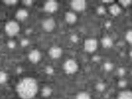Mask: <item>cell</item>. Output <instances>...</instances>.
<instances>
[{"instance_id": "cell-5", "label": "cell", "mask_w": 132, "mask_h": 99, "mask_svg": "<svg viewBox=\"0 0 132 99\" xmlns=\"http://www.w3.org/2000/svg\"><path fill=\"white\" fill-rule=\"evenodd\" d=\"M56 26V23L52 18H48L45 20L42 23L44 30L46 31L51 32L54 29Z\"/></svg>"}, {"instance_id": "cell-28", "label": "cell", "mask_w": 132, "mask_h": 99, "mask_svg": "<svg viewBox=\"0 0 132 99\" xmlns=\"http://www.w3.org/2000/svg\"><path fill=\"white\" fill-rule=\"evenodd\" d=\"M126 81H125L124 80H121L120 81H119V86L120 87H125L126 86Z\"/></svg>"}, {"instance_id": "cell-3", "label": "cell", "mask_w": 132, "mask_h": 99, "mask_svg": "<svg viewBox=\"0 0 132 99\" xmlns=\"http://www.w3.org/2000/svg\"><path fill=\"white\" fill-rule=\"evenodd\" d=\"M78 66L75 60L70 59L67 60L63 65V69L66 74H74L78 70Z\"/></svg>"}, {"instance_id": "cell-30", "label": "cell", "mask_w": 132, "mask_h": 99, "mask_svg": "<svg viewBox=\"0 0 132 99\" xmlns=\"http://www.w3.org/2000/svg\"><path fill=\"white\" fill-rule=\"evenodd\" d=\"M71 40L73 42H76L77 41H78V37H77L76 35H72V36H71Z\"/></svg>"}, {"instance_id": "cell-31", "label": "cell", "mask_w": 132, "mask_h": 99, "mask_svg": "<svg viewBox=\"0 0 132 99\" xmlns=\"http://www.w3.org/2000/svg\"><path fill=\"white\" fill-rule=\"evenodd\" d=\"M114 2L113 1H109V0H107V1L104 0V1H103V2H104V3H111V2Z\"/></svg>"}, {"instance_id": "cell-26", "label": "cell", "mask_w": 132, "mask_h": 99, "mask_svg": "<svg viewBox=\"0 0 132 99\" xmlns=\"http://www.w3.org/2000/svg\"><path fill=\"white\" fill-rule=\"evenodd\" d=\"M33 1H31V0H25V1H23V3L25 5H26L27 6H30L31 5L33 4Z\"/></svg>"}, {"instance_id": "cell-2", "label": "cell", "mask_w": 132, "mask_h": 99, "mask_svg": "<svg viewBox=\"0 0 132 99\" xmlns=\"http://www.w3.org/2000/svg\"><path fill=\"white\" fill-rule=\"evenodd\" d=\"M5 31L7 35L10 37L16 36L20 30V26L17 22L14 20L9 21L5 27Z\"/></svg>"}, {"instance_id": "cell-12", "label": "cell", "mask_w": 132, "mask_h": 99, "mask_svg": "<svg viewBox=\"0 0 132 99\" xmlns=\"http://www.w3.org/2000/svg\"><path fill=\"white\" fill-rule=\"evenodd\" d=\"M117 99H132V93L130 91H124L120 93Z\"/></svg>"}, {"instance_id": "cell-17", "label": "cell", "mask_w": 132, "mask_h": 99, "mask_svg": "<svg viewBox=\"0 0 132 99\" xmlns=\"http://www.w3.org/2000/svg\"><path fill=\"white\" fill-rule=\"evenodd\" d=\"M76 99H91V98L89 93L86 92H81L77 96Z\"/></svg>"}, {"instance_id": "cell-16", "label": "cell", "mask_w": 132, "mask_h": 99, "mask_svg": "<svg viewBox=\"0 0 132 99\" xmlns=\"http://www.w3.org/2000/svg\"><path fill=\"white\" fill-rule=\"evenodd\" d=\"M52 93V89L48 87L44 88L42 90V95L44 97H48L51 95Z\"/></svg>"}, {"instance_id": "cell-9", "label": "cell", "mask_w": 132, "mask_h": 99, "mask_svg": "<svg viewBox=\"0 0 132 99\" xmlns=\"http://www.w3.org/2000/svg\"><path fill=\"white\" fill-rule=\"evenodd\" d=\"M48 54L52 58L57 59L61 57L62 50L59 47L53 46L50 48Z\"/></svg>"}, {"instance_id": "cell-19", "label": "cell", "mask_w": 132, "mask_h": 99, "mask_svg": "<svg viewBox=\"0 0 132 99\" xmlns=\"http://www.w3.org/2000/svg\"><path fill=\"white\" fill-rule=\"evenodd\" d=\"M104 68L106 71H110L112 70L113 65L110 63H106L104 65Z\"/></svg>"}, {"instance_id": "cell-29", "label": "cell", "mask_w": 132, "mask_h": 99, "mask_svg": "<svg viewBox=\"0 0 132 99\" xmlns=\"http://www.w3.org/2000/svg\"><path fill=\"white\" fill-rule=\"evenodd\" d=\"M118 72H119V75H120L121 76H122L125 74V71L124 69L122 68L119 69Z\"/></svg>"}, {"instance_id": "cell-10", "label": "cell", "mask_w": 132, "mask_h": 99, "mask_svg": "<svg viewBox=\"0 0 132 99\" xmlns=\"http://www.w3.org/2000/svg\"><path fill=\"white\" fill-rule=\"evenodd\" d=\"M28 12L26 9H20L17 11L15 14V17L19 21H23L28 17Z\"/></svg>"}, {"instance_id": "cell-20", "label": "cell", "mask_w": 132, "mask_h": 99, "mask_svg": "<svg viewBox=\"0 0 132 99\" xmlns=\"http://www.w3.org/2000/svg\"><path fill=\"white\" fill-rule=\"evenodd\" d=\"M18 1L16 0H6L4 1V3L8 5H14L16 4Z\"/></svg>"}, {"instance_id": "cell-1", "label": "cell", "mask_w": 132, "mask_h": 99, "mask_svg": "<svg viewBox=\"0 0 132 99\" xmlns=\"http://www.w3.org/2000/svg\"><path fill=\"white\" fill-rule=\"evenodd\" d=\"M38 86L36 80L27 77L20 80L16 87L18 95L23 99H31L38 93Z\"/></svg>"}, {"instance_id": "cell-8", "label": "cell", "mask_w": 132, "mask_h": 99, "mask_svg": "<svg viewBox=\"0 0 132 99\" xmlns=\"http://www.w3.org/2000/svg\"><path fill=\"white\" fill-rule=\"evenodd\" d=\"M41 53L38 50H32L29 54V60L32 63H38L41 60Z\"/></svg>"}, {"instance_id": "cell-27", "label": "cell", "mask_w": 132, "mask_h": 99, "mask_svg": "<svg viewBox=\"0 0 132 99\" xmlns=\"http://www.w3.org/2000/svg\"><path fill=\"white\" fill-rule=\"evenodd\" d=\"M46 72L47 74L51 75L54 72V70L51 67H48L46 68Z\"/></svg>"}, {"instance_id": "cell-21", "label": "cell", "mask_w": 132, "mask_h": 99, "mask_svg": "<svg viewBox=\"0 0 132 99\" xmlns=\"http://www.w3.org/2000/svg\"><path fill=\"white\" fill-rule=\"evenodd\" d=\"M96 89L99 91L102 92L105 89V86L104 84L102 83H100L97 84L96 86Z\"/></svg>"}, {"instance_id": "cell-25", "label": "cell", "mask_w": 132, "mask_h": 99, "mask_svg": "<svg viewBox=\"0 0 132 99\" xmlns=\"http://www.w3.org/2000/svg\"><path fill=\"white\" fill-rule=\"evenodd\" d=\"M97 12L100 15L104 14L105 13V9L103 6H100L98 9Z\"/></svg>"}, {"instance_id": "cell-14", "label": "cell", "mask_w": 132, "mask_h": 99, "mask_svg": "<svg viewBox=\"0 0 132 99\" xmlns=\"http://www.w3.org/2000/svg\"><path fill=\"white\" fill-rule=\"evenodd\" d=\"M109 11L111 14L114 16H117L121 12V9L118 5L114 4L110 7Z\"/></svg>"}, {"instance_id": "cell-6", "label": "cell", "mask_w": 132, "mask_h": 99, "mask_svg": "<svg viewBox=\"0 0 132 99\" xmlns=\"http://www.w3.org/2000/svg\"><path fill=\"white\" fill-rule=\"evenodd\" d=\"M58 3L55 1H48L44 5V9L46 12L53 13L58 9Z\"/></svg>"}, {"instance_id": "cell-13", "label": "cell", "mask_w": 132, "mask_h": 99, "mask_svg": "<svg viewBox=\"0 0 132 99\" xmlns=\"http://www.w3.org/2000/svg\"><path fill=\"white\" fill-rule=\"evenodd\" d=\"M101 43L104 48H110L113 45L112 40L109 37H105L102 39Z\"/></svg>"}, {"instance_id": "cell-18", "label": "cell", "mask_w": 132, "mask_h": 99, "mask_svg": "<svg viewBox=\"0 0 132 99\" xmlns=\"http://www.w3.org/2000/svg\"><path fill=\"white\" fill-rule=\"evenodd\" d=\"M126 39L129 43H132V30H129L126 35Z\"/></svg>"}, {"instance_id": "cell-15", "label": "cell", "mask_w": 132, "mask_h": 99, "mask_svg": "<svg viewBox=\"0 0 132 99\" xmlns=\"http://www.w3.org/2000/svg\"><path fill=\"white\" fill-rule=\"evenodd\" d=\"M7 74L3 71H0V84L5 83L8 80Z\"/></svg>"}, {"instance_id": "cell-7", "label": "cell", "mask_w": 132, "mask_h": 99, "mask_svg": "<svg viewBox=\"0 0 132 99\" xmlns=\"http://www.w3.org/2000/svg\"><path fill=\"white\" fill-rule=\"evenodd\" d=\"M71 6L75 10L82 11L86 9V2L84 0L73 1L71 3Z\"/></svg>"}, {"instance_id": "cell-32", "label": "cell", "mask_w": 132, "mask_h": 99, "mask_svg": "<svg viewBox=\"0 0 132 99\" xmlns=\"http://www.w3.org/2000/svg\"><path fill=\"white\" fill-rule=\"evenodd\" d=\"M130 56H132V52H130Z\"/></svg>"}, {"instance_id": "cell-23", "label": "cell", "mask_w": 132, "mask_h": 99, "mask_svg": "<svg viewBox=\"0 0 132 99\" xmlns=\"http://www.w3.org/2000/svg\"><path fill=\"white\" fill-rule=\"evenodd\" d=\"M119 2H120L121 4H122V5L123 6H125V7H126L128 6V5H130L132 1H130V0H122V1H119Z\"/></svg>"}, {"instance_id": "cell-24", "label": "cell", "mask_w": 132, "mask_h": 99, "mask_svg": "<svg viewBox=\"0 0 132 99\" xmlns=\"http://www.w3.org/2000/svg\"><path fill=\"white\" fill-rule=\"evenodd\" d=\"M8 47L10 49H13L16 46V43L15 42L13 41H10L8 42L7 44Z\"/></svg>"}, {"instance_id": "cell-4", "label": "cell", "mask_w": 132, "mask_h": 99, "mask_svg": "<svg viewBox=\"0 0 132 99\" xmlns=\"http://www.w3.org/2000/svg\"><path fill=\"white\" fill-rule=\"evenodd\" d=\"M84 46L85 51L88 53H93L97 48V41L93 38L86 39L84 42Z\"/></svg>"}, {"instance_id": "cell-22", "label": "cell", "mask_w": 132, "mask_h": 99, "mask_svg": "<svg viewBox=\"0 0 132 99\" xmlns=\"http://www.w3.org/2000/svg\"><path fill=\"white\" fill-rule=\"evenodd\" d=\"M29 44V41L27 39H23L21 40V42H20V45L21 46L23 47H25L28 45Z\"/></svg>"}, {"instance_id": "cell-11", "label": "cell", "mask_w": 132, "mask_h": 99, "mask_svg": "<svg viewBox=\"0 0 132 99\" xmlns=\"http://www.w3.org/2000/svg\"><path fill=\"white\" fill-rule=\"evenodd\" d=\"M65 19L68 23L70 24H73L76 22L77 20V17L73 12H69L66 13Z\"/></svg>"}]
</instances>
